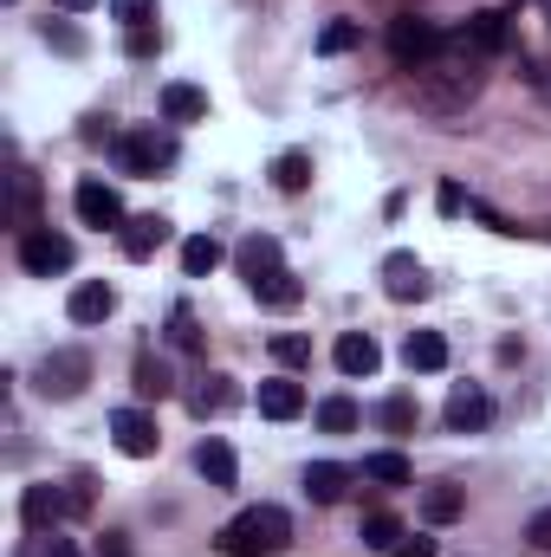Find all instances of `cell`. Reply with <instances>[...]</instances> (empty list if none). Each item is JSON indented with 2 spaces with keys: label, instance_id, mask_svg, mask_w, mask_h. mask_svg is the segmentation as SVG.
<instances>
[{
  "label": "cell",
  "instance_id": "cell-1",
  "mask_svg": "<svg viewBox=\"0 0 551 557\" xmlns=\"http://www.w3.org/2000/svg\"><path fill=\"white\" fill-rule=\"evenodd\" d=\"M480 85H487L480 52H461V59H428V65H415V72H409V104L421 111V117L448 124V117H461V111L480 98Z\"/></svg>",
  "mask_w": 551,
  "mask_h": 557
},
{
  "label": "cell",
  "instance_id": "cell-2",
  "mask_svg": "<svg viewBox=\"0 0 551 557\" xmlns=\"http://www.w3.org/2000/svg\"><path fill=\"white\" fill-rule=\"evenodd\" d=\"M228 557H273V552H285L292 545V519L279 512V506H247L221 539H215Z\"/></svg>",
  "mask_w": 551,
  "mask_h": 557
},
{
  "label": "cell",
  "instance_id": "cell-3",
  "mask_svg": "<svg viewBox=\"0 0 551 557\" xmlns=\"http://www.w3.org/2000/svg\"><path fill=\"white\" fill-rule=\"evenodd\" d=\"M85 383H91V357L85 350H46L39 357V396L46 403H72V396H85Z\"/></svg>",
  "mask_w": 551,
  "mask_h": 557
},
{
  "label": "cell",
  "instance_id": "cell-4",
  "mask_svg": "<svg viewBox=\"0 0 551 557\" xmlns=\"http://www.w3.org/2000/svg\"><path fill=\"white\" fill-rule=\"evenodd\" d=\"M118 156H124V169H131V175H156V169H169V162H175V137H169V131H156V124H137V131H124Z\"/></svg>",
  "mask_w": 551,
  "mask_h": 557
},
{
  "label": "cell",
  "instance_id": "cell-5",
  "mask_svg": "<svg viewBox=\"0 0 551 557\" xmlns=\"http://www.w3.org/2000/svg\"><path fill=\"white\" fill-rule=\"evenodd\" d=\"M20 267L39 273V278L65 273V267H72V240L52 234V227H26V234H20Z\"/></svg>",
  "mask_w": 551,
  "mask_h": 557
},
{
  "label": "cell",
  "instance_id": "cell-6",
  "mask_svg": "<svg viewBox=\"0 0 551 557\" xmlns=\"http://www.w3.org/2000/svg\"><path fill=\"white\" fill-rule=\"evenodd\" d=\"M72 208H78L85 227H124V201H118V188L98 182V175H85V182L72 188Z\"/></svg>",
  "mask_w": 551,
  "mask_h": 557
},
{
  "label": "cell",
  "instance_id": "cell-7",
  "mask_svg": "<svg viewBox=\"0 0 551 557\" xmlns=\"http://www.w3.org/2000/svg\"><path fill=\"white\" fill-rule=\"evenodd\" d=\"M111 441H118V454H131V460H149V454L162 447L149 409H118V416H111Z\"/></svg>",
  "mask_w": 551,
  "mask_h": 557
},
{
  "label": "cell",
  "instance_id": "cell-8",
  "mask_svg": "<svg viewBox=\"0 0 551 557\" xmlns=\"http://www.w3.org/2000/svg\"><path fill=\"white\" fill-rule=\"evenodd\" d=\"M390 46H396L403 65H428V59H441V33H434L428 20H396V26H390Z\"/></svg>",
  "mask_w": 551,
  "mask_h": 557
},
{
  "label": "cell",
  "instance_id": "cell-9",
  "mask_svg": "<svg viewBox=\"0 0 551 557\" xmlns=\"http://www.w3.org/2000/svg\"><path fill=\"white\" fill-rule=\"evenodd\" d=\"M118 247H124V260H156V253L169 247V221H162V214L124 221V227H118Z\"/></svg>",
  "mask_w": 551,
  "mask_h": 557
},
{
  "label": "cell",
  "instance_id": "cell-10",
  "mask_svg": "<svg viewBox=\"0 0 551 557\" xmlns=\"http://www.w3.org/2000/svg\"><path fill=\"white\" fill-rule=\"evenodd\" d=\"M331 363H338L344 376H377L383 350H377V337H370V331H344V337L331 344Z\"/></svg>",
  "mask_w": 551,
  "mask_h": 557
},
{
  "label": "cell",
  "instance_id": "cell-11",
  "mask_svg": "<svg viewBox=\"0 0 551 557\" xmlns=\"http://www.w3.org/2000/svg\"><path fill=\"white\" fill-rule=\"evenodd\" d=\"M65 311H72V324H105V318L118 311V292H111L105 278H85V285H72Z\"/></svg>",
  "mask_w": 551,
  "mask_h": 557
},
{
  "label": "cell",
  "instance_id": "cell-12",
  "mask_svg": "<svg viewBox=\"0 0 551 557\" xmlns=\"http://www.w3.org/2000/svg\"><path fill=\"white\" fill-rule=\"evenodd\" d=\"M487 421H493V403H487V389L461 383V389L448 396V428H454V434H480Z\"/></svg>",
  "mask_w": 551,
  "mask_h": 557
},
{
  "label": "cell",
  "instance_id": "cell-13",
  "mask_svg": "<svg viewBox=\"0 0 551 557\" xmlns=\"http://www.w3.org/2000/svg\"><path fill=\"white\" fill-rule=\"evenodd\" d=\"M65 512H72V493H59V486H26V493H20V519L39 525V532L59 525Z\"/></svg>",
  "mask_w": 551,
  "mask_h": 557
},
{
  "label": "cell",
  "instance_id": "cell-14",
  "mask_svg": "<svg viewBox=\"0 0 551 557\" xmlns=\"http://www.w3.org/2000/svg\"><path fill=\"white\" fill-rule=\"evenodd\" d=\"M383 292H390L396 305L421 298V292H428V273H421V260H415V253H390V260H383Z\"/></svg>",
  "mask_w": 551,
  "mask_h": 557
},
{
  "label": "cell",
  "instance_id": "cell-15",
  "mask_svg": "<svg viewBox=\"0 0 551 557\" xmlns=\"http://www.w3.org/2000/svg\"><path fill=\"white\" fill-rule=\"evenodd\" d=\"M260 416H267V421L305 416V389H298L292 376H267V383H260Z\"/></svg>",
  "mask_w": 551,
  "mask_h": 557
},
{
  "label": "cell",
  "instance_id": "cell-16",
  "mask_svg": "<svg viewBox=\"0 0 551 557\" xmlns=\"http://www.w3.org/2000/svg\"><path fill=\"white\" fill-rule=\"evenodd\" d=\"M234 260H241V278L254 285V278L279 273V240H273V234H247V240L234 247Z\"/></svg>",
  "mask_w": 551,
  "mask_h": 557
},
{
  "label": "cell",
  "instance_id": "cell-17",
  "mask_svg": "<svg viewBox=\"0 0 551 557\" xmlns=\"http://www.w3.org/2000/svg\"><path fill=\"white\" fill-rule=\"evenodd\" d=\"M162 117L169 124H201L208 117V91L201 85H162Z\"/></svg>",
  "mask_w": 551,
  "mask_h": 557
},
{
  "label": "cell",
  "instance_id": "cell-18",
  "mask_svg": "<svg viewBox=\"0 0 551 557\" xmlns=\"http://www.w3.org/2000/svg\"><path fill=\"white\" fill-rule=\"evenodd\" d=\"M195 467H201L208 486H234V480H241V460H234L228 441H201V447H195Z\"/></svg>",
  "mask_w": 551,
  "mask_h": 557
},
{
  "label": "cell",
  "instance_id": "cell-19",
  "mask_svg": "<svg viewBox=\"0 0 551 557\" xmlns=\"http://www.w3.org/2000/svg\"><path fill=\"white\" fill-rule=\"evenodd\" d=\"M403 363H409V370H421V376H434V370L448 363V337H441V331H409Z\"/></svg>",
  "mask_w": 551,
  "mask_h": 557
},
{
  "label": "cell",
  "instance_id": "cell-20",
  "mask_svg": "<svg viewBox=\"0 0 551 557\" xmlns=\"http://www.w3.org/2000/svg\"><path fill=\"white\" fill-rule=\"evenodd\" d=\"M344 486H351V473H344L338 460H311V467H305V493H311L318 506H331V499H344Z\"/></svg>",
  "mask_w": 551,
  "mask_h": 557
},
{
  "label": "cell",
  "instance_id": "cell-21",
  "mask_svg": "<svg viewBox=\"0 0 551 557\" xmlns=\"http://www.w3.org/2000/svg\"><path fill=\"white\" fill-rule=\"evenodd\" d=\"M254 298H260V305H273V311H292V305L305 298V285H298V273H285V267H279V273L254 278Z\"/></svg>",
  "mask_w": 551,
  "mask_h": 557
},
{
  "label": "cell",
  "instance_id": "cell-22",
  "mask_svg": "<svg viewBox=\"0 0 551 557\" xmlns=\"http://www.w3.org/2000/svg\"><path fill=\"white\" fill-rule=\"evenodd\" d=\"M228 403H234V376H195V389H188L195 416H221Z\"/></svg>",
  "mask_w": 551,
  "mask_h": 557
},
{
  "label": "cell",
  "instance_id": "cell-23",
  "mask_svg": "<svg viewBox=\"0 0 551 557\" xmlns=\"http://www.w3.org/2000/svg\"><path fill=\"white\" fill-rule=\"evenodd\" d=\"M364 480H377V486H409V460H403L396 447H383V454H364Z\"/></svg>",
  "mask_w": 551,
  "mask_h": 557
},
{
  "label": "cell",
  "instance_id": "cell-24",
  "mask_svg": "<svg viewBox=\"0 0 551 557\" xmlns=\"http://www.w3.org/2000/svg\"><path fill=\"white\" fill-rule=\"evenodd\" d=\"M461 506H467L461 486H428V493H421V519H428V525H454Z\"/></svg>",
  "mask_w": 551,
  "mask_h": 557
},
{
  "label": "cell",
  "instance_id": "cell-25",
  "mask_svg": "<svg viewBox=\"0 0 551 557\" xmlns=\"http://www.w3.org/2000/svg\"><path fill=\"white\" fill-rule=\"evenodd\" d=\"M305 182H311V156H305V149H285V156H273V188L298 195Z\"/></svg>",
  "mask_w": 551,
  "mask_h": 557
},
{
  "label": "cell",
  "instance_id": "cell-26",
  "mask_svg": "<svg viewBox=\"0 0 551 557\" xmlns=\"http://www.w3.org/2000/svg\"><path fill=\"white\" fill-rule=\"evenodd\" d=\"M357 539H364L370 552H396V545H403V519H396V512H370Z\"/></svg>",
  "mask_w": 551,
  "mask_h": 557
},
{
  "label": "cell",
  "instance_id": "cell-27",
  "mask_svg": "<svg viewBox=\"0 0 551 557\" xmlns=\"http://www.w3.org/2000/svg\"><path fill=\"white\" fill-rule=\"evenodd\" d=\"M357 421H364V409H357L351 396H325V403H318V428H325V434H351Z\"/></svg>",
  "mask_w": 551,
  "mask_h": 557
},
{
  "label": "cell",
  "instance_id": "cell-28",
  "mask_svg": "<svg viewBox=\"0 0 551 557\" xmlns=\"http://www.w3.org/2000/svg\"><path fill=\"white\" fill-rule=\"evenodd\" d=\"M221 267V240H208V234H195V240H182V273L201 278Z\"/></svg>",
  "mask_w": 551,
  "mask_h": 557
},
{
  "label": "cell",
  "instance_id": "cell-29",
  "mask_svg": "<svg viewBox=\"0 0 551 557\" xmlns=\"http://www.w3.org/2000/svg\"><path fill=\"white\" fill-rule=\"evenodd\" d=\"M351 46H364V26H357V20H331V26L318 33V52H325V59H338V52H351Z\"/></svg>",
  "mask_w": 551,
  "mask_h": 557
},
{
  "label": "cell",
  "instance_id": "cell-30",
  "mask_svg": "<svg viewBox=\"0 0 551 557\" xmlns=\"http://www.w3.org/2000/svg\"><path fill=\"white\" fill-rule=\"evenodd\" d=\"M169 344H175V350H201V324H195V311H188V305H175V311H169Z\"/></svg>",
  "mask_w": 551,
  "mask_h": 557
},
{
  "label": "cell",
  "instance_id": "cell-31",
  "mask_svg": "<svg viewBox=\"0 0 551 557\" xmlns=\"http://www.w3.org/2000/svg\"><path fill=\"white\" fill-rule=\"evenodd\" d=\"M137 396L143 403H162V396H169V370H162L156 357H137Z\"/></svg>",
  "mask_w": 551,
  "mask_h": 557
},
{
  "label": "cell",
  "instance_id": "cell-32",
  "mask_svg": "<svg viewBox=\"0 0 551 557\" xmlns=\"http://www.w3.org/2000/svg\"><path fill=\"white\" fill-rule=\"evenodd\" d=\"M467 33H474V52H493V46L506 39V20H500V13H474Z\"/></svg>",
  "mask_w": 551,
  "mask_h": 557
},
{
  "label": "cell",
  "instance_id": "cell-33",
  "mask_svg": "<svg viewBox=\"0 0 551 557\" xmlns=\"http://www.w3.org/2000/svg\"><path fill=\"white\" fill-rule=\"evenodd\" d=\"M39 39H46V46H59V52H85L78 26H65V20H46V26H39Z\"/></svg>",
  "mask_w": 551,
  "mask_h": 557
},
{
  "label": "cell",
  "instance_id": "cell-34",
  "mask_svg": "<svg viewBox=\"0 0 551 557\" xmlns=\"http://www.w3.org/2000/svg\"><path fill=\"white\" fill-rule=\"evenodd\" d=\"M383 428H390V434H409L415 428V403L409 396H390V403H383Z\"/></svg>",
  "mask_w": 551,
  "mask_h": 557
},
{
  "label": "cell",
  "instance_id": "cell-35",
  "mask_svg": "<svg viewBox=\"0 0 551 557\" xmlns=\"http://www.w3.org/2000/svg\"><path fill=\"white\" fill-rule=\"evenodd\" d=\"M111 13L137 33V26H149V20H156V0H111Z\"/></svg>",
  "mask_w": 551,
  "mask_h": 557
},
{
  "label": "cell",
  "instance_id": "cell-36",
  "mask_svg": "<svg viewBox=\"0 0 551 557\" xmlns=\"http://www.w3.org/2000/svg\"><path fill=\"white\" fill-rule=\"evenodd\" d=\"M273 357L279 363H311V337H292L285 331V337H273Z\"/></svg>",
  "mask_w": 551,
  "mask_h": 557
},
{
  "label": "cell",
  "instance_id": "cell-37",
  "mask_svg": "<svg viewBox=\"0 0 551 557\" xmlns=\"http://www.w3.org/2000/svg\"><path fill=\"white\" fill-rule=\"evenodd\" d=\"M526 539H532L539 552H551V506H546V512H532V519H526Z\"/></svg>",
  "mask_w": 551,
  "mask_h": 557
},
{
  "label": "cell",
  "instance_id": "cell-38",
  "mask_svg": "<svg viewBox=\"0 0 551 557\" xmlns=\"http://www.w3.org/2000/svg\"><path fill=\"white\" fill-rule=\"evenodd\" d=\"M434 201H441V214H461V208H474V201L461 195V182H441V195H434Z\"/></svg>",
  "mask_w": 551,
  "mask_h": 557
},
{
  "label": "cell",
  "instance_id": "cell-39",
  "mask_svg": "<svg viewBox=\"0 0 551 557\" xmlns=\"http://www.w3.org/2000/svg\"><path fill=\"white\" fill-rule=\"evenodd\" d=\"M156 46H162V33H149V26H137V33H131V52H137V59H149Z\"/></svg>",
  "mask_w": 551,
  "mask_h": 557
},
{
  "label": "cell",
  "instance_id": "cell-40",
  "mask_svg": "<svg viewBox=\"0 0 551 557\" xmlns=\"http://www.w3.org/2000/svg\"><path fill=\"white\" fill-rule=\"evenodd\" d=\"M390 557H434V539H403Z\"/></svg>",
  "mask_w": 551,
  "mask_h": 557
},
{
  "label": "cell",
  "instance_id": "cell-41",
  "mask_svg": "<svg viewBox=\"0 0 551 557\" xmlns=\"http://www.w3.org/2000/svg\"><path fill=\"white\" fill-rule=\"evenodd\" d=\"M46 557H78V552H72L65 539H52V545H46Z\"/></svg>",
  "mask_w": 551,
  "mask_h": 557
},
{
  "label": "cell",
  "instance_id": "cell-42",
  "mask_svg": "<svg viewBox=\"0 0 551 557\" xmlns=\"http://www.w3.org/2000/svg\"><path fill=\"white\" fill-rule=\"evenodd\" d=\"M59 7H65V13H85V7H98V0H59Z\"/></svg>",
  "mask_w": 551,
  "mask_h": 557
}]
</instances>
